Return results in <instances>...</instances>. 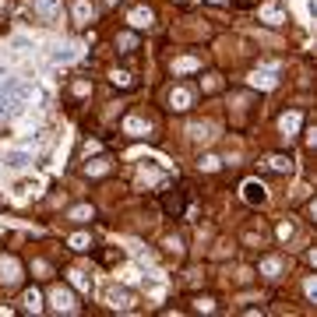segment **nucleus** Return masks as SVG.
<instances>
[{"instance_id": "0eeeda50", "label": "nucleus", "mask_w": 317, "mask_h": 317, "mask_svg": "<svg viewBox=\"0 0 317 317\" xmlns=\"http://www.w3.org/2000/svg\"><path fill=\"white\" fill-rule=\"evenodd\" d=\"M187 102H190V95L187 92H176V109H187Z\"/></svg>"}, {"instance_id": "20e7f679", "label": "nucleus", "mask_w": 317, "mask_h": 317, "mask_svg": "<svg viewBox=\"0 0 317 317\" xmlns=\"http://www.w3.org/2000/svg\"><path fill=\"white\" fill-rule=\"evenodd\" d=\"M247 197H250V201H264V190H261L257 183H247Z\"/></svg>"}, {"instance_id": "f257e3e1", "label": "nucleus", "mask_w": 317, "mask_h": 317, "mask_svg": "<svg viewBox=\"0 0 317 317\" xmlns=\"http://www.w3.org/2000/svg\"><path fill=\"white\" fill-rule=\"evenodd\" d=\"M32 7H35L39 14H57V11H60V0H35Z\"/></svg>"}, {"instance_id": "7ed1b4c3", "label": "nucleus", "mask_w": 317, "mask_h": 317, "mask_svg": "<svg viewBox=\"0 0 317 317\" xmlns=\"http://www.w3.org/2000/svg\"><path fill=\"white\" fill-rule=\"evenodd\" d=\"M148 21H152V14H148V11H134V14H131V25H134V28H145Z\"/></svg>"}, {"instance_id": "39448f33", "label": "nucleus", "mask_w": 317, "mask_h": 317, "mask_svg": "<svg viewBox=\"0 0 317 317\" xmlns=\"http://www.w3.org/2000/svg\"><path fill=\"white\" fill-rule=\"evenodd\" d=\"M53 303H57V307H64V310H67V307H71V296H67V293H60V289H57V293H53Z\"/></svg>"}, {"instance_id": "6e6552de", "label": "nucleus", "mask_w": 317, "mask_h": 317, "mask_svg": "<svg viewBox=\"0 0 317 317\" xmlns=\"http://www.w3.org/2000/svg\"><path fill=\"white\" fill-rule=\"evenodd\" d=\"M271 166H275V169H286V173L293 169V166H289V158H282V155H279V158H271Z\"/></svg>"}, {"instance_id": "423d86ee", "label": "nucleus", "mask_w": 317, "mask_h": 317, "mask_svg": "<svg viewBox=\"0 0 317 317\" xmlns=\"http://www.w3.org/2000/svg\"><path fill=\"white\" fill-rule=\"evenodd\" d=\"M71 219H74V222H85V219H92V208H74V212H71Z\"/></svg>"}, {"instance_id": "9d476101", "label": "nucleus", "mask_w": 317, "mask_h": 317, "mask_svg": "<svg viewBox=\"0 0 317 317\" xmlns=\"http://www.w3.org/2000/svg\"><path fill=\"white\" fill-rule=\"evenodd\" d=\"M71 57H74L71 50H57V53H53V60H71Z\"/></svg>"}, {"instance_id": "f03ea898", "label": "nucleus", "mask_w": 317, "mask_h": 317, "mask_svg": "<svg viewBox=\"0 0 317 317\" xmlns=\"http://www.w3.org/2000/svg\"><path fill=\"white\" fill-rule=\"evenodd\" d=\"M4 162H7L11 169H25V166H28V155H25V152H11Z\"/></svg>"}, {"instance_id": "1a4fd4ad", "label": "nucleus", "mask_w": 317, "mask_h": 317, "mask_svg": "<svg viewBox=\"0 0 317 317\" xmlns=\"http://www.w3.org/2000/svg\"><path fill=\"white\" fill-rule=\"evenodd\" d=\"M71 243H74V250H88V240H85V236H74Z\"/></svg>"}, {"instance_id": "9b49d317", "label": "nucleus", "mask_w": 317, "mask_h": 317, "mask_svg": "<svg viewBox=\"0 0 317 317\" xmlns=\"http://www.w3.org/2000/svg\"><path fill=\"white\" fill-rule=\"evenodd\" d=\"M4 78H7V74H4V71H0V81H4Z\"/></svg>"}]
</instances>
